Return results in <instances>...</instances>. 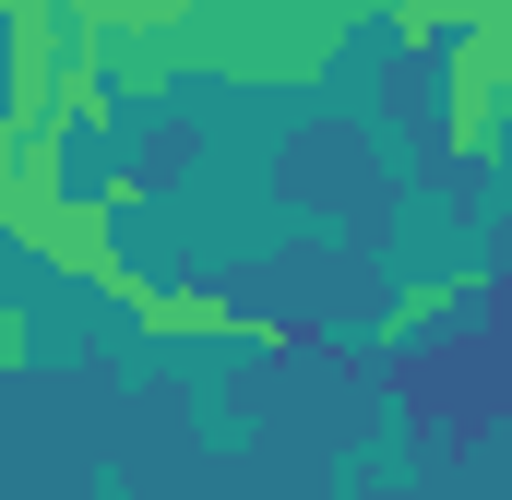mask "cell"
I'll return each instance as SVG.
<instances>
[]
</instances>
